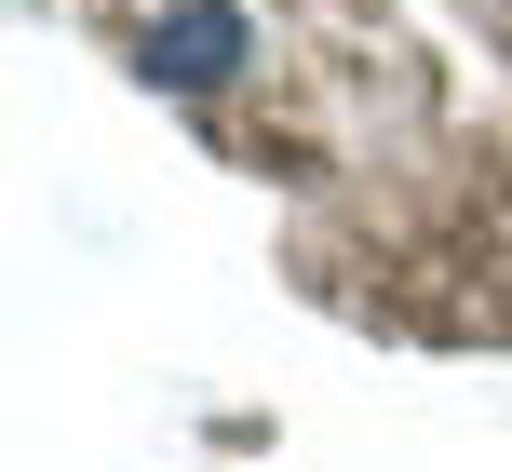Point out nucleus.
Wrapping results in <instances>:
<instances>
[{
	"mask_svg": "<svg viewBox=\"0 0 512 472\" xmlns=\"http://www.w3.org/2000/svg\"><path fill=\"white\" fill-rule=\"evenodd\" d=\"M256 54V27H243V0H176V14H149V41H135V68L162 81V95H216Z\"/></svg>",
	"mask_w": 512,
	"mask_h": 472,
	"instance_id": "obj_1",
	"label": "nucleus"
}]
</instances>
